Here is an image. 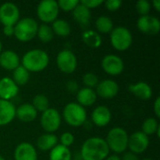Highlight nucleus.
<instances>
[{"instance_id": "nucleus-1", "label": "nucleus", "mask_w": 160, "mask_h": 160, "mask_svg": "<svg viewBox=\"0 0 160 160\" xmlns=\"http://www.w3.org/2000/svg\"><path fill=\"white\" fill-rule=\"evenodd\" d=\"M110 149L104 139L92 137L87 139L81 147L82 160H105L109 156Z\"/></svg>"}, {"instance_id": "nucleus-2", "label": "nucleus", "mask_w": 160, "mask_h": 160, "mask_svg": "<svg viewBox=\"0 0 160 160\" xmlns=\"http://www.w3.org/2000/svg\"><path fill=\"white\" fill-rule=\"evenodd\" d=\"M21 63L22 66L29 72H40L48 67L50 57L45 51L33 49L23 54Z\"/></svg>"}, {"instance_id": "nucleus-3", "label": "nucleus", "mask_w": 160, "mask_h": 160, "mask_svg": "<svg viewBox=\"0 0 160 160\" xmlns=\"http://www.w3.org/2000/svg\"><path fill=\"white\" fill-rule=\"evenodd\" d=\"M128 132L119 127L112 128L105 140L110 151H112L115 155L123 154L128 150Z\"/></svg>"}, {"instance_id": "nucleus-4", "label": "nucleus", "mask_w": 160, "mask_h": 160, "mask_svg": "<svg viewBox=\"0 0 160 160\" xmlns=\"http://www.w3.org/2000/svg\"><path fill=\"white\" fill-rule=\"evenodd\" d=\"M63 118L68 125L73 128L82 127L87 120L86 110L77 102L68 103L63 110Z\"/></svg>"}, {"instance_id": "nucleus-5", "label": "nucleus", "mask_w": 160, "mask_h": 160, "mask_svg": "<svg viewBox=\"0 0 160 160\" xmlns=\"http://www.w3.org/2000/svg\"><path fill=\"white\" fill-rule=\"evenodd\" d=\"M38 28V23L35 19H21L14 25V37L21 42H28L37 36Z\"/></svg>"}, {"instance_id": "nucleus-6", "label": "nucleus", "mask_w": 160, "mask_h": 160, "mask_svg": "<svg viewBox=\"0 0 160 160\" xmlns=\"http://www.w3.org/2000/svg\"><path fill=\"white\" fill-rule=\"evenodd\" d=\"M110 41L113 49L119 52L127 51L132 45L133 38L130 30L125 26H117L110 33Z\"/></svg>"}, {"instance_id": "nucleus-7", "label": "nucleus", "mask_w": 160, "mask_h": 160, "mask_svg": "<svg viewBox=\"0 0 160 160\" xmlns=\"http://www.w3.org/2000/svg\"><path fill=\"white\" fill-rule=\"evenodd\" d=\"M58 4L54 0H43L41 1L37 8L38 18L45 24L53 22L57 20L59 14Z\"/></svg>"}, {"instance_id": "nucleus-8", "label": "nucleus", "mask_w": 160, "mask_h": 160, "mask_svg": "<svg viewBox=\"0 0 160 160\" xmlns=\"http://www.w3.org/2000/svg\"><path fill=\"white\" fill-rule=\"evenodd\" d=\"M61 122L62 116L60 112L53 108H49L45 112H41L40 126L46 131V133L53 134L55 131L59 129Z\"/></svg>"}, {"instance_id": "nucleus-9", "label": "nucleus", "mask_w": 160, "mask_h": 160, "mask_svg": "<svg viewBox=\"0 0 160 160\" xmlns=\"http://www.w3.org/2000/svg\"><path fill=\"white\" fill-rule=\"evenodd\" d=\"M56 65L59 70L65 74H71L77 68V57L69 50H62L56 56Z\"/></svg>"}, {"instance_id": "nucleus-10", "label": "nucleus", "mask_w": 160, "mask_h": 160, "mask_svg": "<svg viewBox=\"0 0 160 160\" xmlns=\"http://www.w3.org/2000/svg\"><path fill=\"white\" fill-rule=\"evenodd\" d=\"M20 20L19 8L11 2H6L0 6V22L5 25L14 26Z\"/></svg>"}, {"instance_id": "nucleus-11", "label": "nucleus", "mask_w": 160, "mask_h": 160, "mask_svg": "<svg viewBox=\"0 0 160 160\" xmlns=\"http://www.w3.org/2000/svg\"><path fill=\"white\" fill-rule=\"evenodd\" d=\"M101 67L105 73L111 76L120 75L125 68V64L122 58L115 54H107L102 58Z\"/></svg>"}, {"instance_id": "nucleus-12", "label": "nucleus", "mask_w": 160, "mask_h": 160, "mask_svg": "<svg viewBox=\"0 0 160 160\" xmlns=\"http://www.w3.org/2000/svg\"><path fill=\"white\" fill-rule=\"evenodd\" d=\"M149 143L150 141L148 136L142 131H136L128 136V149L129 152H132L136 155H141L147 150Z\"/></svg>"}, {"instance_id": "nucleus-13", "label": "nucleus", "mask_w": 160, "mask_h": 160, "mask_svg": "<svg viewBox=\"0 0 160 160\" xmlns=\"http://www.w3.org/2000/svg\"><path fill=\"white\" fill-rule=\"evenodd\" d=\"M95 92L98 97L103 99H112L118 95L119 85L115 81L106 79L98 83Z\"/></svg>"}, {"instance_id": "nucleus-14", "label": "nucleus", "mask_w": 160, "mask_h": 160, "mask_svg": "<svg viewBox=\"0 0 160 160\" xmlns=\"http://www.w3.org/2000/svg\"><path fill=\"white\" fill-rule=\"evenodd\" d=\"M138 29L146 35H157L160 31V21L154 16H141L137 21Z\"/></svg>"}, {"instance_id": "nucleus-15", "label": "nucleus", "mask_w": 160, "mask_h": 160, "mask_svg": "<svg viewBox=\"0 0 160 160\" xmlns=\"http://www.w3.org/2000/svg\"><path fill=\"white\" fill-rule=\"evenodd\" d=\"M91 120L93 124L98 128H104L108 126L112 120L111 110L106 106L96 107L91 114Z\"/></svg>"}, {"instance_id": "nucleus-16", "label": "nucleus", "mask_w": 160, "mask_h": 160, "mask_svg": "<svg viewBox=\"0 0 160 160\" xmlns=\"http://www.w3.org/2000/svg\"><path fill=\"white\" fill-rule=\"evenodd\" d=\"M14 160H38V152L30 142H21L14 150Z\"/></svg>"}, {"instance_id": "nucleus-17", "label": "nucleus", "mask_w": 160, "mask_h": 160, "mask_svg": "<svg viewBox=\"0 0 160 160\" xmlns=\"http://www.w3.org/2000/svg\"><path fill=\"white\" fill-rule=\"evenodd\" d=\"M19 93V86L11 78L4 77L0 80V99L8 100L15 98Z\"/></svg>"}, {"instance_id": "nucleus-18", "label": "nucleus", "mask_w": 160, "mask_h": 160, "mask_svg": "<svg viewBox=\"0 0 160 160\" xmlns=\"http://www.w3.org/2000/svg\"><path fill=\"white\" fill-rule=\"evenodd\" d=\"M21 65L19 55L11 50L2 51L0 53V67L6 70L13 71Z\"/></svg>"}, {"instance_id": "nucleus-19", "label": "nucleus", "mask_w": 160, "mask_h": 160, "mask_svg": "<svg viewBox=\"0 0 160 160\" xmlns=\"http://www.w3.org/2000/svg\"><path fill=\"white\" fill-rule=\"evenodd\" d=\"M16 114V107L8 100L0 99V127L11 123Z\"/></svg>"}, {"instance_id": "nucleus-20", "label": "nucleus", "mask_w": 160, "mask_h": 160, "mask_svg": "<svg viewBox=\"0 0 160 160\" xmlns=\"http://www.w3.org/2000/svg\"><path fill=\"white\" fill-rule=\"evenodd\" d=\"M128 91L141 100H149L153 96L152 87L145 82H138L130 84Z\"/></svg>"}, {"instance_id": "nucleus-21", "label": "nucleus", "mask_w": 160, "mask_h": 160, "mask_svg": "<svg viewBox=\"0 0 160 160\" xmlns=\"http://www.w3.org/2000/svg\"><path fill=\"white\" fill-rule=\"evenodd\" d=\"M15 117H17L21 122L30 123L36 120L38 117V112L31 103H23L16 108Z\"/></svg>"}, {"instance_id": "nucleus-22", "label": "nucleus", "mask_w": 160, "mask_h": 160, "mask_svg": "<svg viewBox=\"0 0 160 160\" xmlns=\"http://www.w3.org/2000/svg\"><path fill=\"white\" fill-rule=\"evenodd\" d=\"M97 98L98 96L95 90L91 88H86V87H83L78 90L77 96H76L77 103L82 106L83 108L90 107L93 104H95V102L97 101Z\"/></svg>"}, {"instance_id": "nucleus-23", "label": "nucleus", "mask_w": 160, "mask_h": 160, "mask_svg": "<svg viewBox=\"0 0 160 160\" xmlns=\"http://www.w3.org/2000/svg\"><path fill=\"white\" fill-rule=\"evenodd\" d=\"M58 138L56 135L52 133H45L40 135L37 140V147L42 152L51 151L53 147L58 144Z\"/></svg>"}, {"instance_id": "nucleus-24", "label": "nucleus", "mask_w": 160, "mask_h": 160, "mask_svg": "<svg viewBox=\"0 0 160 160\" xmlns=\"http://www.w3.org/2000/svg\"><path fill=\"white\" fill-rule=\"evenodd\" d=\"M72 14L73 19L82 26L87 25L91 20V10L87 8L85 6H83L81 2L73 9Z\"/></svg>"}, {"instance_id": "nucleus-25", "label": "nucleus", "mask_w": 160, "mask_h": 160, "mask_svg": "<svg viewBox=\"0 0 160 160\" xmlns=\"http://www.w3.org/2000/svg\"><path fill=\"white\" fill-rule=\"evenodd\" d=\"M82 42L92 49H97L101 46L102 38L100 37V34H98L97 31L93 30H86L82 35Z\"/></svg>"}, {"instance_id": "nucleus-26", "label": "nucleus", "mask_w": 160, "mask_h": 160, "mask_svg": "<svg viewBox=\"0 0 160 160\" xmlns=\"http://www.w3.org/2000/svg\"><path fill=\"white\" fill-rule=\"evenodd\" d=\"M50 160H71L72 155L70 150L68 147H65L61 144H57L50 151Z\"/></svg>"}, {"instance_id": "nucleus-27", "label": "nucleus", "mask_w": 160, "mask_h": 160, "mask_svg": "<svg viewBox=\"0 0 160 160\" xmlns=\"http://www.w3.org/2000/svg\"><path fill=\"white\" fill-rule=\"evenodd\" d=\"M52 29L54 35L58 37H68L71 32V27L68 22L63 19H57L52 23Z\"/></svg>"}, {"instance_id": "nucleus-28", "label": "nucleus", "mask_w": 160, "mask_h": 160, "mask_svg": "<svg viewBox=\"0 0 160 160\" xmlns=\"http://www.w3.org/2000/svg\"><path fill=\"white\" fill-rule=\"evenodd\" d=\"M97 32L98 34H110L113 27L112 20L108 16H100L96 20L95 22Z\"/></svg>"}, {"instance_id": "nucleus-29", "label": "nucleus", "mask_w": 160, "mask_h": 160, "mask_svg": "<svg viewBox=\"0 0 160 160\" xmlns=\"http://www.w3.org/2000/svg\"><path fill=\"white\" fill-rule=\"evenodd\" d=\"M30 78V72L27 71L22 65H20L17 68L13 70L12 73V81L18 85H24L28 82Z\"/></svg>"}, {"instance_id": "nucleus-30", "label": "nucleus", "mask_w": 160, "mask_h": 160, "mask_svg": "<svg viewBox=\"0 0 160 160\" xmlns=\"http://www.w3.org/2000/svg\"><path fill=\"white\" fill-rule=\"evenodd\" d=\"M37 37L38 38V39L41 42L48 43V42L52 40V38L54 37V34L52 32V27L49 24L42 23L40 25H38V32H37Z\"/></svg>"}, {"instance_id": "nucleus-31", "label": "nucleus", "mask_w": 160, "mask_h": 160, "mask_svg": "<svg viewBox=\"0 0 160 160\" xmlns=\"http://www.w3.org/2000/svg\"><path fill=\"white\" fill-rule=\"evenodd\" d=\"M159 127L160 126L157 118L149 117L143 121V123L142 125V132L149 137L150 135L156 134V132Z\"/></svg>"}, {"instance_id": "nucleus-32", "label": "nucleus", "mask_w": 160, "mask_h": 160, "mask_svg": "<svg viewBox=\"0 0 160 160\" xmlns=\"http://www.w3.org/2000/svg\"><path fill=\"white\" fill-rule=\"evenodd\" d=\"M33 105V107L36 109V111L38 112H43L46 110H48L50 108V102L48 98L43 95V94H38L34 97L33 98V102L31 103Z\"/></svg>"}, {"instance_id": "nucleus-33", "label": "nucleus", "mask_w": 160, "mask_h": 160, "mask_svg": "<svg viewBox=\"0 0 160 160\" xmlns=\"http://www.w3.org/2000/svg\"><path fill=\"white\" fill-rule=\"evenodd\" d=\"M99 82L98 76L93 72H87L82 76V83L86 88L94 89L97 87L98 83Z\"/></svg>"}, {"instance_id": "nucleus-34", "label": "nucleus", "mask_w": 160, "mask_h": 160, "mask_svg": "<svg viewBox=\"0 0 160 160\" xmlns=\"http://www.w3.org/2000/svg\"><path fill=\"white\" fill-rule=\"evenodd\" d=\"M80 1L78 0H60L57 2L59 9L66 11V12L73 11V9L77 7Z\"/></svg>"}, {"instance_id": "nucleus-35", "label": "nucleus", "mask_w": 160, "mask_h": 160, "mask_svg": "<svg viewBox=\"0 0 160 160\" xmlns=\"http://www.w3.org/2000/svg\"><path fill=\"white\" fill-rule=\"evenodd\" d=\"M135 8L137 12L141 16H145V15H149V12L151 10V4L147 0H140L136 3Z\"/></svg>"}, {"instance_id": "nucleus-36", "label": "nucleus", "mask_w": 160, "mask_h": 160, "mask_svg": "<svg viewBox=\"0 0 160 160\" xmlns=\"http://www.w3.org/2000/svg\"><path fill=\"white\" fill-rule=\"evenodd\" d=\"M58 140H59L61 145L68 148L69 146H71L74 143L75 138H74L72 133H70V132H64L60 136V139H58Z\"/></svg>"}, {"instance_id": "nucleus-37", "label": "nucleus", "mask_w": 160, "mask_h": 160, "mask_svg": "<svg viewBox=\"0 0 160 160\" xmlns=\"http://www.w3.org/2000/svg\"><path fill=\"white\" fill-rule=\"evenodd\" d=\"M103 4L105 5V8L110 11H116L118 10L122 6L121 0H107L104 1Z\"/></svg>"}, {"instance_id": "nucleus-38", "label": "nucleus", "mask_w": 160, "mask_h": 160, "mask_svg": "<svg viewBox=\"0 0 160 160\" xmlns=\"http://www.w3.org/2000/svg\"><path fill=\"white\" fill-rule=\"evenodd\" d=\"M103 2L104 1H102V0H82V1H81V3L83 6H85L87 8H89L90 10L92 8H96L99 7L100 5L103 4Z\"/></svg>"}, {"instance_id": "nucleus-39", "label": "nucleus", "mask_w": 160, "mask_h": 160, "mask_svg": "<svg viewBox=\"0 0 160 160\" xmlns=\"http://www.w3.org/2000/svg\"><path fill=\"white\" fill-rule=\"evenodd\" d=\"M66 88H67V90H68L69 93H76V92H78L79 85H78V83H77L76 81L70 80V81H68V82H67Z\"/></svg>"}, {"instance_id": "nucleus-40", "label": "nucleus", "mask_w": 160, "mask_h": 160, "mask_svg": "<svg viewBox=\"0 0 160 160\" xmlns=\"http://www.w3.org/2000/svg\"><path fill=\"white\" fill-rule=\"evenodd\" d=\"M121 160H140L138 158V155L132 153V152H125L123 157L121 158Z\"/></svg>"}, {"instance_id": "nucleus-41", "label": "nucleus", "mask_w": 160, "mask_h": 160, "mask_svg": "<svg viewBox=\"0 0 160 160\" xmlns=\"http://www.w3.org/2000/svg\"><path fill=\"white\" fill-rule=\"evenodd\" d=\"M154 112L157 116V119H158L160 117V98L158 97L155 100L154 103Z\"/></svg>"}, {"instance_id": "nucleus-42", "label": "nucleus", "mask_w": 160, "mask_h": 160, "mask_svg": "<svg viewBox=\"0 0 160 160\" xmlns=\"http://www.w3.org/2000/svg\"><path fill=\"white\" fill-rule=\"evenodd\" d=\"M3 33H4V35L7 36V37L14 36V26L5 25L4 28H3Z\"/></svg>"}, {"instance_id": "nucleus-43", "label": "nucleus", "mask_w": 160, "mask_h": 160, "mask_svg": "<svg viewBox=\"0 0 160 160\" xmlns=\"http://www.w3.org/2000/svg\"><path fill=\"white\" fill-rule=\"evenodd\" d=\"M153 7H154V8L158 11V12H159L160 11V1L159 0H154L153 1Z\"/></svg>"}, {"instance_id": "nucleus-44", "label": "nucleus", "mask_w": 160, "mask_h": 160, "mask_svg": "<svg viewBox=\"0 0 160 160\" xmlns=\"http://www.w3.org/2000/svg\"><path fill=\"white\" fill-rule=\"evenodd\" d=\"M105 160H121V158L118 156V155H109L106 158H105Z\"/></svg>"}, {"instance_id": "nucleus-45", "label": "nucleus", "mask_w": 160, "mask_h": 160, "mask_svg": "<svg viewBox=\"0 0 160 160\" xmlns=\"http://www.w3.org/2000/svg\"><path fill=\"white\" fill-rule=\"evenodd\" d=\"M2 52V42H1V40H0V53Z\"/></svg>"}, {"instance_id": "nucleus-46", "label": "nucleus", "mask_w": 160, "mask_h": 160, "mask_svg": "<svg viewBox=\"0 0 160 160\" xmlns=\"http://www.w3.org/2000/svg\"><path fill=\"white\" fill-rule=\"evenodd\" d=\"M0 160H5V158H4L2 156H0Z\"/></svg>"}, {"instance_id": "nucleus-47", "label": "nucleus", "mask_w": 160, "mask_h": 160, "mask_svg": "<svg viewBox=\"0 0 160 160\" xmlns=\"http://www.w3.org/2000/svg\"><path fill=\"white\" fill-rule=\"evenodd\" d=\"M142 160H153V159H150V158H146V159H142Z\"/></svg>"}]
</instances>
